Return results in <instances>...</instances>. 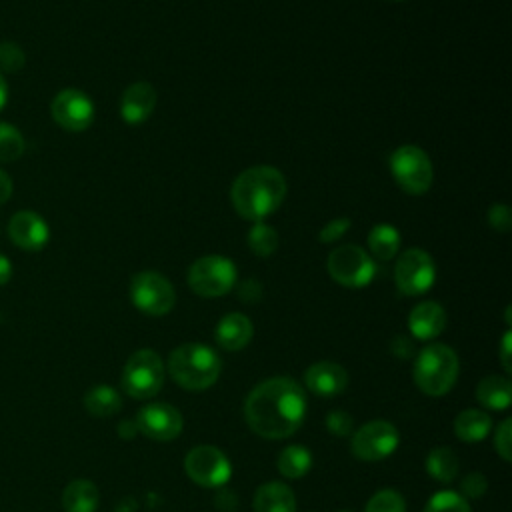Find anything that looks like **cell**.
I'll return each instance as SVG.
<instances>
[{"label":"cell","mask_w":512,"mask_h":512,"mask_svg":"<svg viewBox=\"0 0 512 512\" xmlns=\"http://www.w3.org/2000/svg\"><path fill=\"white\" fill-rule=\"evenodd\" d=\"M306 394L302 386L286 376L260 382L244 402V418L252 432L268 440L292 436L304 422Z\"/></svg>","instance_id":"cell-1"},{"label":"cell","mask_w":512,"mask_h":512,"mask_svg":"<svg viewBox=\"0 0 512 512\" xmlns=\"http://www.w3.org/2000/svg\"><path fill=\"white\" fill-rule=\"evenodd\" d=\"M286 178L274 166H252L236 176L230 198L234 210L252 222H262L278 210L286 196Z\"/></svg>","instance_id":"cell-2"},{"label":"cell","mask_w":512,"mask_h":512,"mask_svg":"<svg viewBox=\"0 0 512 512\" xmlns=\"http://www.w3.org/2000/svg\"><path fill=\"white\" fill-rule=\"evenodd\" d=\"M222 370L218 354L200 342H190L174 348L168 356V372L184 390L210 388Z\"/></svg>","instance_id":"cell-3"},{"label":"cell","mask_w":512,"mask_h":512,"mask_svg":"<svg viewBox=\"0 0 512 512\" xmlns=\"http://www.w3.org/2000/svg\"><path fill=\"white\" fill-rule=\"evenodd\" d=\"M412 376L424 394L442 396L456 384L458 356L446 344H430L418 352Z\"/></svg>","instance_id":"cell-4"},{"label":"cell","mask_w":512,"mask_h":512,"mask_svg":"<svg viewBox=\"0 0 512 512\" xmlns=\"http://www.w3.org/2000/svg\"><path fill=\"white\" fill-rule=\"evenodd\" d=\"M120 382L122 390L134 400H148L156 396L164 384L162 358L150 348L134 352L124 364Z\"/></svg>","instance_id":"cell-5"},{"label":"cell","mask_w":512,"mask_h":512,"mask_svg":"<svg viewBox=\"0 0 512 512\" xmlns=\"http://www.w3.org/2000/svg\"><path fill=\"white\" fill-rule=\"evenodd\" d=\"M234 284L236 266L226 256H202L188 270V286L202 298L224 296L234 288Z\"/></svg>","instance_id":"cell-6"},{"label":"cell","mask_w":512,"mask_h":512,"mask_svg":"<svg viewBox=\"0 0 512 512\" xmlns=\"http://www.w3.org/2000/svg\"><path fill=\"white\" fill-rule=\"evenodd\" d=\"M390 170L396 184L408 194H424L434 180V168L428 154L414 146L404 144L396 148L390 156Z\"/></svg>","instance_id":"cell-7"},{"label":"cell","mask_w":512,"mask_h":512,"mask_svg":"<svg viewBox=\"0 0 512 512\" xmlns=\"http://www.w3.org/2000/svg\"><path fill=\"white\" fill-rule=\"evenodd\" d=\"M330 276L346 288L368 286L376 276L374 258L356 244H344L328 256Z\"/></svg>","instance_id":"cell-8"},{"label":"cell","mask_w":512,"mask_h":512,"mask_svg":"<svg viewBox=\"0 0 512 512\" xmlns=\"http://www.w3.org/2000/svg\"><path fill=\"white\" fill-rule=\"evenodd\" d=\"M132 304L148 316H164L176 304L170 280L158 272H138L130 282Z\"/></svg>","instance_id":"cell-9"},{"label":"cell","mask_w":512,"mask_h":512,"mask_svg":"<svg viewBox=\"0 0 512 512\" xmlns=\"http://www.w3.org/2000/svg\"><path fill=\"white\" fill-rule=\"evenodd\" d=\"M436 266L432 256L422 248H408L400 254L394 268L396 288L406 296H418L432 288Z\"/></svg>","instance_id":"cell-10"},{"label":"cell","mask_w":512,"mask_h":512,"mask_svg":"<svg viewBox=\"0 0 512 512\" xmlns=\"http://www.w3.org/2000/svg\"><path fill=\"white\" fill-rule=\"evenodd\" d=\"M184 470L192 482L204 488L224 486L232 474V466L226 454L210 444L192 448L184 458Z\"/></svg>","instance_id":"cell-11"},{"label":"cell","mask_w":512,"mask_h":512,"mask_svg":"<svg viewBox=\"0 0 512 512\" xmlns=\"http://www.w3.org/2000/svg\"><path fill=\"white\" fill-rule=\"evenodd\" d=\"M400 442L398 430L386 420H374L360 426L350 440V450L358 460L378 462L388 458Z\"/></svg>","instance_id":"cell-12"},{"label":"cell","mask_w":512,"mask_h":512,"mask_svg":"<svg viewBox=\"0 0 512 512\" xmlns=\"http://www.w3.org/2000/svg\"><path fill=\"white\" fill-rule=\"evenodd\" d=\"M50 114L60 128L82 132L94 120V102L78 88H64L52 98Z\"/></svg>","instance_id":"cell-13"},{"label":"cell","mask_w":512,"mask_h":512,"mask_svg":"<svg viewBox=\"0 0 512 512\" xmlns=\"http://www.w3.org/2000/svg\"><path fill=\"white\" fill-rule=\"evenodd\" d=\"M134 422H136L138 432H142L144 436L158 440V442L174 440L182 432L180 412L166 402L144 404V408L138 410Z\"/></svg>","instance_id":"cell-14"},{"label":"cell","mask_w":512,"mask_h":512,"mask_svg":"<svg viewBox=\"0 0 512 512\" xmlns=\"http://www.w3.org/2000/svg\"><path fill=\"white\" fill-rule=\"evenodd\" d=\"M8 236L18 248L26 252H38L48 244L50 228L40 214L32 210H20L8 222Z\"/></svg>","instance_id":"cell-15"},{"label":"cell","mask_w":512,"mask_h":512,"mask_svg":"<svg viewBox=\"0 0 512 512\" xmlns=\"http://www.w3.org/2000/svg\"><path fill=\"white\" fill-rule=\"evenodd\" d=\"M304 384L312 394L332 398V396H338L340 392L346 390L348 374L340 364L322 360V362L312 364L304 372Z\"/></svg>","instance_id":"cell-16"},{"label":"cell","mask_w":512,"mask_h":512,"mask_svg":"<svg viewBox=\"0 0 512 512\" xmlns=\"http://www.w3.org/2000/svg\"><path fill=\"white\" fill-rule=\"evenodd\" d=\"M156 106V90L150 82L130 84L120 98V116L126 124H142Z\"/></svg>","instance_id":"cell-17"},{"label":"cell","mask_w":512,"mask_h":512,"mask_svg":"<svg viewBox=\"0 0 512 512\" xmlns=\"http://www.w3.org/2000/svg\"><path fill=\"white\" fill-rule=\"evenodd\" d=\"M446 326V312L438 302L426 300L412 308L408 316V328L418 340H432L442 334Z\"/></svg>","instance_id":"cell-18"},{"label":"cell","mask_w":512,"mask_h":512,"mask_svg":"<svg viewBox=\"0 0 512 512\" xmlns=\"http://www.w3.org/2000/svg\"><path fill=\"white\" fill-rule=\"evenodd\" d=\"M252 334H254V326L250 318L240 312H230L224 318H220L214 332L218 346L228 352L242 350L252 340Z\"/></svg>","instance_id":"cell-19"},{"label":"cell","mask_w":512,"mask_h":512,"mask_svg":"<svg viewBox=\"0 0 512 512\" xmlns=\"http://www.w3.org/2000/svg\"><path fill=\"white\" fill-rule=\"evenodd\" d=\"M254 512H296L294 492L282 482L262 484L252 500Z\"/></svg>","instance_id":"cell-20"},{"label":"cell","mask_w":512,"mask_h":512,"mask_svg":"<svg viewBox=\"0 0 512 512\" xmlns=\"http://www.w3.org/2000/svg\"><path fill=\"white\" fill-rule=\"evenodd\" d=\"M98 488L86 478H76L66 484L62 492L64 512H96L98 508Z\"/></svg>","instance_id":"cell-21"},{"label":"cell","mask_w":512,"mask_h":512,"mask_svg":"<svg viewBox=\"0 0 512 512\" xmlns=\"http://www.w3.org/2000/svg\"><path fill=\"white\" fill-rule=\"evenodd\" d=\"M476 400L490 410H504L512 402V386L508 378L486 376L476 386Z\"/></svg>","instance_id":"cell-22"},{"label":"cell","mask_w":512,"mask_h":512,"mask_svg":"<svg viewBox=\"0 0 512 512\" xmlns=\"http://www.w3.org/2000/svg\"><path fill=\"white\" fill-rule=\"evenodd\" d=\"M84 408L96 418H110L120 412L122 398L112 386L96 384L84 394Z\"/></svg>","instance_id":"cell-23"},{"label":"cell","mask_w":512,"mask_h":512,"mask_svg":"<svg viewBox=\"0 0 512 512\" xmlns=\"http://www.w3.org/2000/svg\"><path fill=\"white\" fill-rule=\"evenodd\" d=\"M492 430V418L476 408L464 410L454 420V432L464 442H478Z\"/></svg>","instance_id":"cell-24"},{"label":"cell","mask_w":512,"mask_h":512,"mask_svg":"<svg viewBox=\"0 0 512 512\" xmlns=\"http://www.w3.org/2000/svg\"><path fill=\"white\" fill-rule=\"evenodd\" d=\"M368 250L376 260H390L400 250V234L392 224H378L368 234Z\"/></svg>","instance_id":"cell-25"},{"label":"cell","mask_w":512,"mask_h":512,"mask_svg":"<svg viewBox=\"0 0 512 512\" xmlns=\"http://www.w3.org/2000/svg\"><path fill=\"white\" fill-rule=\"evenodd\" d=\"M276 466L284 478L296 480V478H302L304 474H308V470L312 466V454L308 452L306 446L292 444V446H286L278 454Z\"/></svg>","instance_id":"cell-26"},{"label":"cell","mask_w":512,"mask_h":512,"mask_svg":"<svg viewBox=\"0 0 512 512\" xmlns=\"http://www.w3.org/2000/svg\"><path fill=\"white\" fill-rule=\"evenodd\" d=\"M426 470H428V474H430L434 480L448 484V482H452V480L456 478V474H458V458H456V454H454L450 448L438 446V448H434V450L428 454V458H426Z\"/></svg>","instance_id":"cell-27"},{"label":"cell","mask_w":512,"mask_h":512,"mask_svg":"<svg viewBox=\"0 0 512 512\" xmlns=\"http://www.w3.org/2000/svg\"><path fill=\"white\" fill-rule=\"evenodd\" d=\"M248 246L256 256H270L278 248V234L264 222H254L248 232Z\"/></svg>","instance_id":"cell-28"},{"label":"cell","mask_w":512,"mask_h":512,"mask_svg":"<svg viewBox=\"0 0 512 512\" xmlns=\"http://www.w3.org/2000/svg\"><path fill=\"white\" fill-rule=\"evenodd\" d=\"M24 136L8 122H0V162H14L24 154Z\"/></svg>","instance_id":"cell-29"},{"label":"cell","mask_w":512,"mask_h":512,"mask_svg":"<svg viewBox=\"0 0 512 512\" xmlns=\"http://www.w3.org/2000/svg\"><path fill=\"white\" fill-rule=\"evenodd\" d=\"M424 512H470V504L458 492L440 490L428 500Z\"/></svg>","instance_id":"cell-30"},{"label":"cell","mask_w":512,"mask_h":512,"mask_svg":"<svg viewBox=\"0 0 512 512\" xmlns=\"http://www.w3.org/2000/svg\"><path fill=\"white\" fill-rule=\"evenodd\" d=\"M364 512H406V502L396 490H378L366 504Z\"/></svg>","instance_id":"cell-31"},{"label":"cell","mask_w":512,"mask_h":512,"mask_svg":"<svg viewBox=\"0 0 512 512\" xmlns=\"http://www.w3.org/2000/svg\"><path fill=\"white\" fill-rule=\"evenodd\" d=\"M26 62L22 48L14 42L0 44V70L2 72H18Z\"/></svg>","instance_id":"cell-32"},{"label":"cell","mask_w":512,"mask_h":512,"mask_svg":"<svg viewBox=\"0 0 512 512\" xmlns=\"http://www.w3.org/2000/svg\"><path fill=\"white\" fill-rule=\"evenodd\" d=\"M494 450L500 454L502 460H512V420L506 418L500 422L494 434Z\"/></svg>","instance_id":"cell-33"},{"label":"cell","mask_w":512,"mask_h":512,"mask_svg":"<svg viewBox=\"0 0 512 512\" xmlns=\"http://www.w3.org/2000/svg\"><path fill=\"white\" fill-rule=\"evenodd\" d=\"M326 428L330 434L334 436H348L352 434L354 430V420L348 412L344 410H332L328 416H326Z\"/></svg>","instance_id":"cell-34"},{"label":"cell","mask_w":512,"mask_h":512,"mask_svg":"<svg viewBox=\"0 0 512 512\" xmlns=\"http://www.w3.org/2000/svg\"><path fill=\"white\" fill-rule=\"evenodd\" d=\"M350 218H334V220H330L322 230H320V234H318V240L320 242H324V244H332V242H336L338 238H342L346 232H348V228H350Z\"/></svg>","instance_id":"cell-35"},{"label":"cell","mask_w":512,"mask_h":512,"mask_svg":"<svg viewBox=\"0 0 512 512\" xmlns=\"http://www.w3.org/2000/svg\"><path fill=\"white\" fill-rule=\"evenodd\" d=\"M486 488H488V482L480 472H470L460 482V490L466 498H482L486 494Z\"/></svg>","instance_id":"cell-36"},{"label":"cell","mask_w":512,"mask_h":512,"mask_svg":"<svg viewBox=\"0 0 512 512\" xmlns=\"http://www.w3.org/2000/svg\"><path fill=\"white\" fill-rule=\"evenodd\" d=\"M488 222L494 230L498 232H508L510 224H512V214H510V208L504 206V204H494L488 212Z\"/></svg>","instance_id":"cell-37"},{"label":"cell","mask_w":512,"mask_h":512,"mask_svg":"<svg viewBox=\"0 0 512 512\" xmlns=\"http://www.w3.org/2000/svg\"><path fill=\"white\" fill-rule=\"evenodd\" d=\"M238 294H240V298H242V300H246V302H254V300H258V298H260V284H258L256 280L248 278V280H244V282H242V286H240Z\"/></svg>","instance_id":"cell-38"},{"label":"cell","mask_w":512,"mask_h":512,"mask_svg":"<svg viewBox=\"0 0 512 512\" xmlns=\"http://www.w3.org/2000/svg\"><path fill=\"white\" fill-rule=\"evenodd\" d=\"M510 330L504 334V338H502V346H500V362H502V368L506 370V372H510L512 370V362H510Z\"/></svg>","instance_id":"cell-39"},{"label":"cell","mask_w":512,"mask_h":512,"mask_svg":"<svg viewBox=\"0 0 512 512\" xmlns=\"http://www.w3.org/2000/svg\"><path fill=\"white\" fill-rule=\"evenodd\" d=\"M392 352H394L396 356L406 358V356H408V352H412V342H410V340H406L404 336H396V338H394V342H392Z\"/></svg>","instance_id":"cell-40"},{"label":"cell","mask_w":512,"mask_h":512,"mask_svg":"<svg viewBox=\"0 0 512 512\" xmlns=\"http://www.w3.org/2000/svg\"><path fill=\"white\" fill-rule=\"evenodd\" d=\"M12 196V178L0 168V204Z\"/></svg>","instance_id":"cell-41"},{"label":"cell","mask_w":512,"mask_h":512,"mask_svg":"<svg viewBox=\"0 0 512 512\" xmlns=\"http://www.w3.org/2000/svg\"><path fill=\"white\" fill-rule=\"evenodd\" d=\"M12 278V262L8 256L0 254V286L8 284Z\"/></svg>","instance_id":"cell-42"},{"label":"cell","mask_w":512,"mask_h":512,"mask_svg":"<svg viewBox=\"0 0 512 512\" xmlns=\"http://www.w3.org/2000/svg\"><path fill=\"white\" fill-rule=\"evenodd\" d=\"M118 432H120L122 438H132L134 432H138L136 422H126V420H124V422L118 426Z\"/></svg>","instance_id":"cell-43"},{"label":"cell","mask_w":512,"mask_h":512,"mask_svg":"<svg viewBox=\"0 0 512 512\" xmlns=\"http://www.w3.org/2000/svg\"><path fill=\"white\" fill-rule=\"evenodd\" d=\"M6 102H8V84L0 72V110L6 106Z\"/></svg>","instance_id":"cell-44"},{"label":"cell","mask_w":512,"mask_h":512,"mask_svg":"<svg viewBox=\"0 0 512 512\" xmlns=\"http://www.w3.org/2000/svg\"><path fill=\"white\" fill-rule=\"evenodd\" d=\"M340 512H346V510H340Z\"/></svg>","instance_id":"cell-45"},{"label":"cell","mask_w":512,"mask_h":512,"mask_svg":"<svg viewBox=\"0 0 512 512\" xmlns=\"http://www.w3.org/2000/svg\"><path fill=\"white\" fill-rule=\"evenodd\" d=\"M394 2H400V0H394Z\"/></svg>","instance_id":"cell-46"}]
</instances>
